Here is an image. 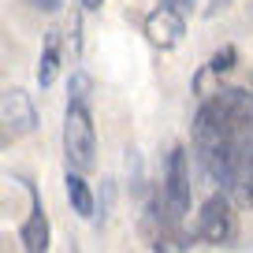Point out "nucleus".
Wrapping results in <instances>:
<instances>
[{
	"instance_id": "obj_6",
	"label": "nucleus",
	"mask_w": 253,
	"mask_h": 253,
	"mask_svg": "<svg viewBox=\"0 0 253 253\" xmlns=\"http://www.w3.org/2000/svg\"><path fill=\"white\" fill-rule=\"evenodd\" d=\"M38 116H34V104L23 89H8L4 101H0V126H4V134L8 138H19L26 130H34Z\"/></svg>"
},
{
	"instance_id": "obj_3",
	"label": "nucleus",
	"mask_w": 253,
	"mask_h": 253,
	"mask_svg": "<svg viewBox=\"0 0 253 253\" xmlns=\"http://www.w3.org/2000/svg\"><path fill=\"white\" fill-rule=\"evenodd\" d=\"M160 201H164V209L175 220H182V216L190 212V157H186L182 145H175V149L168 153V160H164Z\"/></svg>"
},
{
	"instance_id": "obj_14",
	"label": "nucleus",
	"mask_w": 253,
	"mask_h": 253,
	"mask_svg": "<svg viewBox=\"0 0 253 253\" xmlns=\"http://www.w3.org/2000/svg\"><path fill=\"white\" fill-rule=\"evenodd\" d=\"M101 4H104V0H86V8H101Z\"/></svg>"
},
{
	"instance_id": "obj_1",
	"label": "nucleus",
	"mask_w": 253,
	"mask_h": 253,
	"mask_svg": "<svg viewBox=\"0 0 253 253\" xmlns=\"http://www.w3.org/2000/svg\"><path fill=\"white\" fill-rule=\"evenodd\" d=\"M194 153L231 205H253V79L220 86L194 116Z\"/></svg>"
},
{
	"instance_id": "obj_10",
	"label": "nucleus",
	"mask_w": 253,
	"mask_h": 253,
	"mask_svg": "<svg viewBox=\"0 0 253 253\" xmlns=\"http://www.w3.org/2000/svg\"><path fill=\"white\" fill-rule=\"evenodd\" d=\"M235 60H238L235 45H223L220 52H212V60L205 63V71L198 75V82H194V86H198V89H205V82H209V79H220V75H227L231 67H235Z\"/></svg>"
},
{
	"instance_id": "obj_8",
	"label": "nucleus",
	"mask_w": 253,
	"mask_h": 253,
	"mask_svg": "<svg viewBox=\"0 0 253 253\" xmlns=\"http://www.w3.org/2000/svg\"><path fill=\"white\" fill-rule=\"evenodd\" d=\"M60 30H48L45 34V48H41V63H38V86H52L56 71H60Z\"/></svg>"
},
{
	"instance_id": "obj_2",
	"label": "nucleus",
	"mask_w": 253,
	"mask_h": 253,
	"mask_svg": "<svg viewBox=\"0 0 253 253\" xmlns=\"http://www.w3.org/2000/svg\"><path fill=\"white\" fill-rule=\"evenodd\" d=\"M63 157H67V171H89L97 164V130L89 104H71L67 101V116H63Z\"/></svg>"
},
{
	"instance_id": "obj_9",
	"label": "nucleus",
	"mask_w": 253,
	"mask_h": 253,
	"mask_svg": "<svg viewBox=\"0 0 253 253\" xmlns=\"http://www.w3.org/2000/svg\"><path fill=\"white\" fill-rule=\"evenodd\" d=\"M63 186H67V201H71V209L82 216V220H89V216H93V190H89V182L82 179L79 171H67Z\"/></svg>"
},
{
	"instance_id": "obj_11",
	"label": "nucleus",
	"mask_w": 253,
	"mask_h": 253,
	"mask_svg": "<svg viewBox=\"0 0 253 253\" xmlns=\"http://www.w3.org/2000/svg\"><path fill=\"white\" fill-rule=\"evenodd\" d=\"M71 104H89V75H71Z\"/></svg>"
},
{
	"instance_id": "obj_7",
	"label": "nucleus",
	"mask_w": 253,
	"mask_h": 253,
	"mask_svg": "<svg viewBox=\"0 0 253 253\" xmlns=\"http://www.w3.org/2000/svg\"><path fill=\"white\" fill-rule=\"evenodd\" d=\"M30 194H34V186H30ZM23 250L26 253H45L48 250V216H45V209H41L38 194H34L30 220L23 223Z\"/></svg>"
},
{
	"instance_id": "obj_13",
	"label": "nucleus",
	"mask_w": 253,
	"mask_h": 253,
	"mask_svg": "<svg viewBox=\"0 0 253 253\" xmlns=\"http://www.w3.org/2000/svg\"><path fill=\"white\" fill-rule=\"evenodd\" d=\"M168 4H175V8H186V4H194V0H168Z\"/></svg>"
},
{
	"instance_id": "obj_5",
	"label": "nucleus",
	"mask_w": 253,
	"mask_h": 253,
	"mask_svg": "<svg viewBox=\"0 0 253 253\" xmlns=\"http://www.w3.org/2000/svg\"><path fill=\"white\" fill-rule=\"evenodd\" d=\"M182 34H186L182 11L175 8V4H168V0L153 11L149 19H145V38H149L157 48H175V45L182 41Z\"/></svg>"
},
{
	"instance_id": "obj_12",
	"label": "nucleus",
	"mask_w": 253,
	"mask_h": 253,
	"mask_svg": "<svg viewBox=\"0 0 253 253\" xmlns=\"http://www.w3.org/2000/svg\"><path fill=\"white\" fill-rule=\"evenodd\" d=\"M34 11H45V15H52V11H60V4L63 0H26Z\"/></svg>"
},
{
	"instance_id": "obj_4",
	"label": "nucleus",
	"mask_w": 253,
	"mask_h": 253,
	"mask_svg": "<svg viewBox=\"0 0 253 253\" xmlns=\"http://www.w3.org/2000/svg\"><path fill=\"white\" fill-rule=\"evenodd\" d=\"M198 238L209 242V246H231L238 238L235 205H231L223 194H212V198L201 205V212H198Z\"/></svg>"
}]
</instances>
